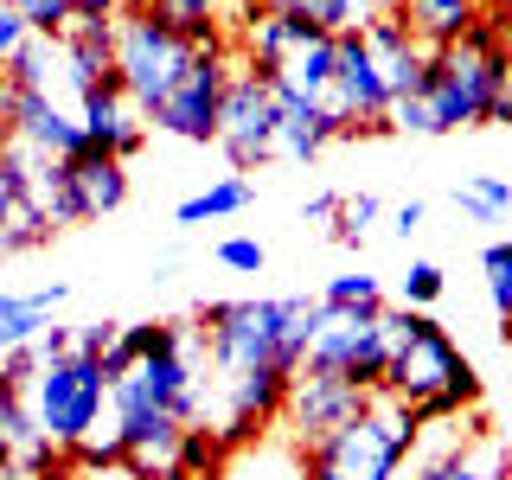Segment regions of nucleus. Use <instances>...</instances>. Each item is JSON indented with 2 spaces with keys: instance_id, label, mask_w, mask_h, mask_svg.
Here are the masks:
<instances>
[{
  "instance_id": "obj_1",
  "label": "nucleus",
  "mask_w": 512,
  "mask_h": 480,
  "mask_svg": "<svg viewBox=\"0 0 512 480\" xmlns=\"http://www.w3.org/2000/svg\"><path fill=\"white\" fill-rule=\"evenodd\" d=\"M320 327V301L314 295H263V301H205L192 333H199L205 359L218 372V442L244 448L263 436L269 416H282V397L301 372Z\"/></svg>"
},
{
  "instance_id": "obj_2",
  "label": "nucleus",
  "mask_w": 512,
  "mask_h": 480,
  "mask_svg": "<svg viewBox=\"0 0 512 480\" xmlns=\"http://www.w3.org/2000/svg\"><path fill=\"white\" fill-rule=\"evenodd\" d=\"M391 327V359H384V391L397 404L416 410V429L429 423H455L461 410L480 404V378L461 359V346L448 340V327L423 308H384Z\"/></svg>"
},
{
  "instance_id": "obj_3",
  "label": "nucleus",
  "mask_w": 512,
  "mask_h": 480,
  "mask_svg": "<svg viewBox=\"0 0 512 480\" xmlns=\"http://www.w3.org/2000/svg\"><path fill=\"white\" fill-rule=\"evenodd\" d=\"M416 436H423L416 410L397 404L391 391H372V404L352 416L346 429L301 448V480H397Z\"/></svg>"
},
{
  "instance_id": "obj_4",
  "label": "nucleus",
  "mask_w": 512,
  "mask_h": 480,
  "mask_svg": "<svg viewBox=\"0 0 512 480\" xmlns=\"http://www.w3.org/2000/svg\"><path fill=\"white\" fill-rule=\"evenodd\" d=\"M500 71H506V45H500V26L493 20H474L455 45L429 52V109H436L442 135L455 128H480L493 109V90H500Z\"/></svg>"
},
{
  "instance_id": "obj_5",
  "label": "nucleus",
  "mask_w": 512,
  "mask_h": 480,
  "mask_svg": "<svg viewBox=\"0 0 512 480\" xmlns=\"http://www.w3.org/2000/svg\"><path fill=\"white\" fill-rule=\"evenodd\" d=\"M20 397H26L32 423H39V436L52 442L58 455H71V448L96 442V423H103V410H109V378L90 352H64V359H45L39 372H32V384Z\"/></svg>"
},
{
  "instance_id": "obj_6",
  "label": "nucleus",
  "mask_w": 512,
  "mask_h": 480,
  "mask_svg": "<svg viewBox=\"0 0 512 480\" xmlns=\"http://www.w3.org/2000/svg\"><path fill=\"white\" fill-rule=\"evenodd\" d=\"M186 64H192L186 32H173L154 7L135 0L128 13H116V84H122V96L141 109V116L180 84Z\"/></svg>"
},
{
  "instance_id": "obj_7",
  "label": "nucleus",
  "mask_w": 512,
  "mask_h": 480,
  "mask_svg": "<svg viewBox=\"0 0 512 480\" xmlns=\"http://www.w3.org/2000/svg\"><path fill=\"white\" fill-rule=\"evenodd\" d=\"M384 359H391L384 308H320V327L308 352H301V372L346 378L359 391H384Z\"/></svg>"
},
{
  "instance_id": "obj_8",
  "label": "nucleus",
  "mask_w": 512,
  "mask_h": 480,
  "mask_svg": "<svg viewBox=\"0 0 512 480\" xmlns=\"http://www.w3.org/2000/svg\"><path fill=\"white\" fill-rule=\"evenodd\" d=\"M218 148L237 173H256L276 160V84H269L256 64L231 71L218 103Z\"/></svg>"
},
{
  "instance_id": "obj_9",
  "label": "nucleus",
  "mask_w": 512,
  "mask_h": 480,
  "mask_svg": "<svg viewBox=\"0 0 512 480\" xmlns=\"http://www.w3.org/2000/svg\"><path fill=\"white\" fill-rule=\"evenodd\" d=\"M224 84H231V52H224V45H212V52H192V64L180 71V84H173V90L148 109V122L160 128V135H173V141L205 148V141H218Z\"/></svg>"
},
{
  "instance_id": "obj_10",
  "label": "nucleus",
  "mask_w": 512,
  "mask_h": 480,
  "mask_svg": "<svg viewBox=\"0 0 512 480\" xmlns=\"http://www.w3.org/2000/svg\"><path fill=\"white\" fill-rule=\"evenodd\" d=\"M365 404H372V391H359V384H346V378L295 372V384H288V397H282V423H288V436H295V448H314V442H327L333 429H346Z\"/></svg>"
},
{
  "instance_id": "obj_11",
  "label": "nucleus",
  "mask_w": 512,
  "mask_h": 480,
  "mask_svg": "<svg viewBox=\"0 0 512 480\" xmlns=\"http://www.w3.org/2000/svg\"><path fill=\"white\" fill-rule=\"evenodd\" d=\"M26 167H32V154L7 135V141H0V256L39 250L45 237H52V218H45L39 199H32Z\"/></svg>"
},
{
  "instance_id": "obj_12",
  "label": "nucleus",
  "mask_w": 512,
  "mask_h": 480,
  "mask_svg": "<svg viewBox=\"0 0 512 480\" xmlns=\"http://www.w3.org/2000/svg\"><path fill=\"white\" fill-rule=\"evenodd\" d=\"M77 122H84V141L109 160H135L148 148V116L122 96V84H96L77 103Z\"/></svg>"
},
{
  "instance_id": "obj_13",
  "label": "nucleus",
  "mask_w": 512,
  "mask_h": 480,
  "mask_svg": "<svg viewBox=\"0 0 512 480\" xmlns=\"http://www.w3.org/2000/svg\"><path fill=\"white\" fill-rule=\"evenodd\" d=\"M0 71H7L26 96H45V103L71 109V116H77V103H84V84H77V64H71V52H64V39H39V32H32Z\"/></svg>"
},
{
  "instance_id": "obj_14",
  "label": "nucleus",
  "mask_w": 512,
  "mask_h": 480,
  "mask_svg": "<svg viewBox=\"0 0 512 480\" xmlns=\"http://www.w3.org/2000/svg\"><path fill=\"white\" fill-rule=\"evenodd\" d=\"M13 141H20L26 154H39V160H77L90 148L84 122H77L71 109L45 103V96H26V90H20V116H13Z\"/></svg>"
},
{
  "instance_id": "obj_15",
  "label": "nucleus",
  "mask_w": 512,
  "mask_h": 480,
  "mask_svg": "<svg viewBox=\"0 0 512 480\" xmlns=\"http://www.w3.org/2000/svg\"><path fill=\"white\" fill-rule=\"evenodd\" d=\"M410 480H512V448L474 416V436L468 442H448L442 455H429Z\"/></svg>"
},
{
  "instance_id": "obj_16",
  "label": "nucleus",
  "mask_w": 512,
  "mask_h": 480,
  "mask_svg": "<svg viewBox=\"0 0 512 480\" xmlns=\"http://www.w3.org/2000/svg\"><path fill=\"white\" fill-rule=\"evenodd\" d=\"M333 135H340V122H333L327 109L276 84V160H295V167H308V160H320V148H327Z\"/></svg>"
},
{
  "instance_id": "obj_17",
  "label": "nucleus",
  "mask_w": 512,
  "mask_h": 480,
  "mask_svg": "<svg viewBox=\"0 0 512 480\" xmlns=\"http://www.w3.org/2000/svg\"><path fill=\"white\" fill-rule=\"evenodd\" d=\"M333 64H340L333 32H308V39H301L276 71H263V77H269V84H282V90H295V96H308V103H320V96L333 90Z\"/></svg>"
},
{
  "instance_id": "obj_18",
  "label": "nucleus",
  "mask_w": 512,
  "mask_h": 480,
  "mask_svg": "<svg viewBox=\"0 0 512 480\" xmlns=\"http://www.w3.org/2000/svg\"><path fill=\"white\" fill-rule=\"evenodd\" d=\"M26 186H32V199H39V212L52 218V231H64V224H90V205H84V192H77L71 160H39L32 154Z\"/></svg>"
},
{
  "instance_id": "obj_19",
  "label": "nucleus",
  "mask_w": 512,
  "mask_h": 480,
  "mask_svg": "<svg viewBox=\"0 0 512 480\" xmlns=\"http://www.w3.org/2000/svg\"><path fill=\"white\" fill-rule=\"evenodd\" d=\"M58 39H64V52H71L77 84L84 90L116 84V20H71Z\"/></svg>"
},
{
  "instance_id": "obj_20",
  "label": "nucleus",
  "mask_w": 512,
  "mask_h": 480,
  "mask_svg": "<svg viewBox=\"0 0 512 480\" xmlns=\"http://www.w3.org/2000/svg\"><path fill=\"white\" fill-rule=\"evenodd\" d=\"M404 20L429 52H442V45H455L480 20V0H404Z\"/></svg>"
},
{
  "instance_id": "obj_21",
  "label": "nucleus",
  "mask_w": 512,
  "mask_h": 480,
  "mask_svg": "<svg viewBox=\"0 0 512 480\" xmlns=\"http://www.w3.org/2000/svg\"><path fill=\"white\" fill-rule=\"evenodd\" d=\"M212 480H301V448H282V442L224 448V461H218Z\"/></svg>"
},
{
  "instance_id": "obj_22",
  "label": "nucleus",
  "mask_w": 512,
  "mask_h": 480,
  "mask_svg": "<svg viewBox=\"0 0 512 480\" xmlns=\"http://www.w3.org/2000/svg\"><path fill=\"white\" fill-rule=\"evenodd\" d=\"M71 173H77V192H84L90 218L116 212V205L128 199V160H109V154H96V148H84V154L71 160Z\"/></svg>"
},
{
  "instance_id": "obj_23",
  "label": "nucleus",
  "mask_w": 512,
  "mask_h": 480,
  "mask_svg": "<svg viewBox=\"0 0 512 480\" xmlns=\"http://www.w3.org/2000/svg\"><path fill=\"white\" fill-rule=\"evenodd\" d=\"M250 199H256L250 173H224V180H212L205 192H192V199H180V212H173V224H205V218H231V212H244Z\"/></svg>"
},
{
  "instance_id": "obj_24",
  "label": "nucleus",
  "mask_w": 512,
  "mask_h": 480,
  "mask_svg": "<svg viewBox=\"0 0 512 480\" xmlns=\"http://www.w3.org/2000/svg\"><path fill=\"white\" fill-rule=\"evenodd\" d=\"M141 7H154L173 32H186L192 52H212V45H224V32H218V0H141Z\"/></svg>"
},
{
  "instance_id": "obj_25",
  "label": "nucleus",
  "mask_w": 512,
  "mask_h": 480,
  "mask_svg": "<svg viewBox=\"0 0 512 480\" xmlns=\"http://www.w3.org/2000/svg\"><path fill=\"white\" fill-rule=\"evenodd\" d=\"M71 295L64 282H52V288H32V295H0V327H13L20 340H39L45 327H52V308Z\"/></svg>"
},
{
  "instance_id": "obj_26",
  "label": "nucleus",
  "mask_w": 512,
  "mask_h": 480,
  "mask_svg": "<svg viewBox=\"0 0 512 480\" xmlns=\"http://www.w3.org/2000/svg\"><path fill=\"white\" fill-rule=\"evenodd\" d=\"M455 212L474 218V224H500L512 212V180H500V173H474V180L455 186Z\"/></svg>"
},
{
  "instance_id": "obj_27",
  "label": "nucleus",
  "mask_w": 512,
  "mask_h": 480,
  "mask_svg": "<svg viewBox=\"0 0 512 480\" xmlns=\"http://www.w3.org/2000/svg\"><path fill=\"white\" fill-rule=\"evenodd\" d=\"M480 269H487V301H493V320H500V340L512 346V237L480 250Z\"/></svg>"
},
{
  "instance_id": "obj_28",
  "label": "nucleus",
  "mask_w": 512,
  "mask_h": 480,
  "mask_svg": "<svg viewBox=\"0 0 512 480\" xmlns=\"http://www.w3.org/2000/svg\"><path fill=\"white\" fill-rule=\"evenodd\" d=\"M378 218H384L378 192H352V199H340V212H333V244L359 250V244H365V231H372Z\"/></svg>"
},
{
  "instance_id": "obj_29",
  "label": "nucleus",
  "mask_w": 512,
  "mask_h": 480,
  "mask_svg": "<svg viewBox=\"0 0 512 480\" xmlns=\"http://www.w3.org/2000/svg\"><path fill=\"white\" fill-rule=\"evenodd\" d=\"M314 301L320 308H384V282L365 276V269H352V276H333Z\"/></svg>"
},
{
  "instance_id": "obj_30",
  "label": "nucleus",
  "mask_w": 512,
  "mask_h": 480,
  "mask_svg": "<svg viewBox=\"0 0 512 480\" xmlns=\"http://www.w3.org/2000/svg\"><path fill=\"white\" fill-rule=\"evenodd\" d=\"M397 295H404V308H436V301L448 295V276H442V263H410L404 269V282H397Z\"/></svg>"
},
{
  "instance_id": "obj_31",
  "label": "nucleus",
  "mask_w": 512,
  "mask_h": 480,
  "mask_svg": "<svg viewBox=\"0 0 512 480\" xmlns=\"http://www.w3.org/2000/svg\"><path fill=\"white\" fill-rule=\"evenodd\" d=\"M13 13L26 20V32H39V39H58L64 26H71V0H7Z\"/></svg>"
},
{
  "instance_id": "obj_32",
  "label": "nucleus",
  "mask_w": 512,
  "mask_h": 480,
  "mask_svg": "<svg viewBox=\"0 0 512 480\" xmlns=\"http://www.w3.org/2000/svg\"><path fill=\"white\" fill-rule=\"evenodd\" d=\"M218 263H224V269H237V276H263L269 250L256 244V237H224V244H218Z\"/></svg>"
},
{
  "instance_id": "obj_33",
  "label": "nucleus",
  "mask_w": 512,
  "mask_h": 480,
  "mask_svg": "<svg viewBox=\"0 0 512 480\" xmlns=\"http://www.w3.org/2000/svg\"><path fill=\"white\" fill-rule=\"evenodd\" d=\"M32 372H39V346H32V340H26V346H13L7 359H0V378H7L13 391H26V384H32Z\"/></svg>"
},
{
  "instance_id": "obj_34",
  "label": "nucleus",
  "mask_w": 512,
  "mask_h": 480,
  "mask_svg": "<svg viewBox=\"0 0 512 480\" xmlns=\"http://www.w3.org/2000/svg\"><path fill=\"white\" fill-rule=\"evenodd\" d=\"M116 320H90V327H77V352H90V359H103L109 346H116Z\"/></svg>"
},
{
  "instance_id": "obj_35",
  "label": "nucleus",
  "mask_w": 512,
  "mask_h": 480,
  "mask_svg": "<svg viewBox=\"0 0 512 480\" xmlns=\"http://www.w3.org/2000/svg\"><path fill=\"white\" fill-rule=\"evenodd\" d=\"M26 39H32V32H26V20H20V13L7 7V0H0V64H7L13 52H20Z\"/></svg>"
},
{
  "instance_id": "obj_36",
  "label": "nucleus",
  "mask_w": 512,
  "mask_h": 480,
  "mask_svg": "<svg viewBox=\"0 0 512 480\" xmlns=\"http://www.w3.org/2000/svg\"><path fill=\"white\" fill-rule=\"evenodd\" d=\"M32 346H39V365H45V359H64V352H77V333H71V327H45Z\"/></svg>"
},
{
  "instance_id": "obj_37",
  "label": "nucleus",
  "mask_w": 512,
  "mask_h": 480,
  "mask_svg": "<svg viewBox=\"0 0 512 480\" xmlns=\"http://www.w3.org/2000/svg\"><path fill=\"white\" fill-rule=\"evenodd\" d=\"M128 7H135V0H71V20H116Z\"/></svg>"
},
{
  "instance_id": "obj_38",
  "label": "nucleus",
  "mask_w": 512,
  "mask_h": 480,
  "mask_svg": "<svg viewBox=\"0 0 512 480\" xmlns=\"http://www.w3.org/2000/svg\"><path fill=\"white\" fill-rule=\"evenodd\" d=\"M423 218H429V205H423V199H410V205H397V212H391V231L410 244V237L423 231Z\"/></svg>"
},
{
  "instance_id": "obj_39",
  "label": "nucleus",
  "mask_w": 512,
  "mask_h": 480,
  "mask_svg": "<svg viewBox=\"0 0 512 480\" xmlns=\"http://www.w3.org/2000/svg\"><path fill=\"white\" fill-rule=\"evenodd\" d=\"M487 122L512 128V52H506V71H500V90H493V109H487Z\"/></svg>"
},
{
  "instance_id": "obj_40",
  "label": "nucleus",
  "mask_w": 512,
  "mask_h": 480,
  "mask_svg": "<svg viewBox=\"0 0 512 480\" xmlns=\"http://www.w3.org/2000/svg\"><path fill=\"white\" fill-rule=\"evenodd\" d=\"M340 212V192H314V199H301V224H333Z\"/></svg>"
},
{
  "instance_id": "obj_41",
  "label": "nucleus",
  "mask_w": 512,
  "mask_h": 480,
  "mask_svg": "<svg viewBox=\"0 0 512 480\" xmlns=\"http://www.w3.org/2000/svg\"><path fill=\"white\" fill-rule=\"evenodd\" d=\"M13 116H20V84L0 71V128H7V135H13Z\"/></svg>"
},
{
  "instance_id": "obj_42",
  "label": "nucleus",
  "mask_w": 512,
  "mask_h": 480,
  "mask_svg": "<svg viewBox=\"0 0 512 480\" xmlns=\"http://www.w3.org/2000/svg\"><path fill=\"white\" fill-rule=\"evenodd\" d=\"M13 404H20V391H13V384L0 378V436H7V416H13Z\"/></svg>"
},
{
  "instance_id": "obj_43",
  "label": "nucleus",
  "mask_w": 512,
  "mask_h": 480,
  "mask_svg": "<svg viewBox=\"0 0 512 480\" xmlns=\"http://www.w3.org/2000/svg\"><path fill=\"white\" fill-rule=\"evenodd\" d=\"M493 26H506V32H512V0H500V20H493Z\"/></svg>"
},
{
  "instance_id": "obj_44",
  "label": "nucleus",
  "mask_w": 512,
  "mask_h": 480,
  "mask_svg": "<svg viewBox=\"0 0 512 480\" xmlns=\"http://www.w3.org/2000/svg\"><path fill=\"white\" fill-rule=\"evenodd\" d=\"M378 7H384V13H404V0H378Z\"/></svg>"
},
{
  "instance_id": "obj_45",
  "label": "nucleus",
  "mask_w": 512,
  "mask_h": 480,
  "mask_svg": "<svg viewBox=\"0 0 512 480\" xmlns=\"http://www.w3.org/2000/svg\"><path fill=\"white\" fill-rule=\"evenodd\" d=\"M250 7H263V0H250Z\"/></svg>"
}]
</instances>
